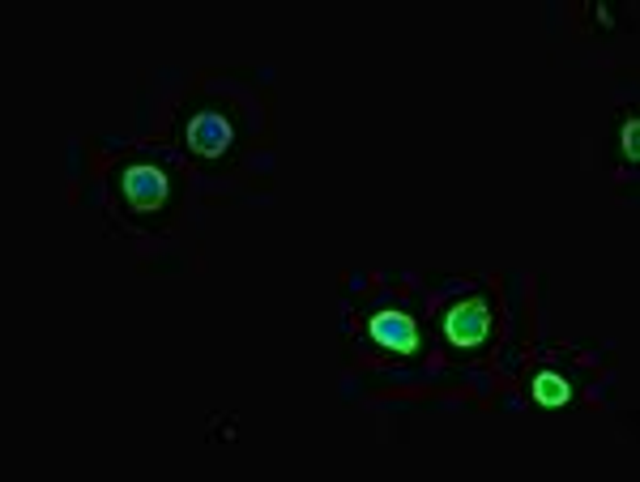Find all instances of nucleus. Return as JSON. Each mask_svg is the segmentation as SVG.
Returning a JSON list of instances; mask_svg holds the SVG:
<instances>
[{
  "label": "nucleus",
  "instance_id": "obj_6",
  "mask_svg": "<svg viewBox=\"0 0 640 482\" xmlns=\"http://www.w3.org/2000/svg\"><path fill=\"white\" fill-rule=\"evenodd\" d=\"M624 150H628V159H637V120H628L624 128Z\"/></svg>",
  "mask_w": 640,
  "mask_h": 482
},
{
  "label": "nucleus",
  "instance_id": "obj_3",
  "mask_svg": "<svg viewBox=\"0 0 640 482\" xmlns=\"http://www.w3.org/2000/svg\"><path fill=\"white\" fill-rule=\"evenodd\" d=\"M188 141H193L197 154L218 159V154H227V146H231V124L222 120L218 112H201V116H193V124H188Z\"/></svg>",
  "mask_w": 640,
  "mask_h": 482
},
{
  "label": "nucleus",
  "instance_id": "obj_5",
  "mask_svg": "<svg viewBox=\"0 0 640 482\" xmlns=\"http://www.w3.org/2000/svg\"><path fill=\"white\" fill-rule=\"evenodd\" d=\"M534 398H538L542 405H563L568 402V385H563V376L542 371V376L534 380Z\"/></svg>",
  "mask_w": 640,
  "mask_h": 482
},
{
  "label": "nucleus",
  "instance_id": "obj_4",
  "mask_svg": "<svg viewBox=\"0 0 640 482\" xmlns=\"http://www.w3.org/2000/svg\"><path fill=\"white\" fill-rule=\"evenodd\" d=\"M372 337H376V346H385L393 355H410L414 351V324L405 321L401 312H380L372 321Z\"/></svg>",
  "mask_w": 640,
  "mask_h": 482
},
{
  "label": "nucleus",
  "instance_id": "obj_2",
  "mask_svg": "<svg viewBox=\"0 0 640 482\" xmlns=\"http://www.w3.org/2000/svg\"><path fill=\"white\" fill-rule=\"evenodd\" d=\"M162 197H167V180H162L159 167H128L124 171V202L133 205L137 214L159 209Z\"/></svg>",
  "mask_w": 640,
  "mask_h": 482
},
{
  "label": "nucleus",
  "instance_id": "obj_1",
  "mask_svg": "<svg viewBox=\"0 0 640 482\" xmlns=\"http://www.w3.org/2000/svg\"><path fill=\"white\" fill-rule=\"evenodd\" d=\"M487 329H491V308L482 303V299H466V303H457L453 312H448V321H444V333H448V342L453 346H479L482 337H487Z\"/></svg>",
  "mask_w": 640,
  "mask_h": 482
}]
</instances>
